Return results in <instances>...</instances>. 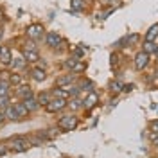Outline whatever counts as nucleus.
<instances>
[{"label":"nucleus","mask_w":158,"mask_h":158,"mask_svg":"<svg viewBox=\"0 0 158 158\" xmlns=\"http://www.w3.org/2000/svg\"><path fill=\"white\" fill-rule=\"evenodd\" d=\"M77 124H79V120L76 115H63V117L58 120V128L59 129H63V131H72V129H76L77 128Z\"/></svg>","instance_id":"1"},{"label":"nucleus","mask_w":158,"mask_h":158,"mask_svg":"<svg viewBox=\"0 0 158 158\" xmlns=\"http://www.w3.org/2000/svg\"><path fill=\"white\" fill-rule=\"evenodd\" d=\"M9 146H11V151H15V153H23V151H27L31 148V142L27 138L23 137H13L9 140Z\"/></svg>","instance_id":"2"},{"label":"nucleus","mask_w":158,"mask_h":158,"mask_svg":"<svg viewBox=\"0 0 158 158\" xmlns=\"http://www.w3.org/2000/svg\"><path fill=\"white\" fill-rule=\"evenodd\" d=\"M69 106L67 104V99H50V102L45 106V110L49 111V113H58L61 110H65Z\"/></svg>","instance_id":"3"},{"label":"nucleus","mask_w":158,"mask_h":158,"mask_svg":"<svg viewBox=\"0 0 158 158\" xmlns=\"http://www.w3.org/2000/svg\"><path fill=\"white\" fill-rule=\"evenodd\" d=\"M45 43L49 45L50 49H58L59 45L63 43V38H61V34L50 31V32H47V36H45Z\"/></svg>","instance_id":"4"},{"label":"nucleus","mask_w":158,"mask_h":158,"mask_svg":"<svg viewBox=\"0 0 158 158\" xmlns=\"http://www.w3.org/2000/svg\"><path fill=\"white\" fill-rule=\"evenodd\" d=\"M27 36H29L32 41L38 40V38H41V36H43V25H41V23L29 25V27H27Z\"/></svg>","instance_id":"5"},{"label":"nucleus","mask_w":158,"mask_h":158,"mask_svg":"<svg viewBox=\"0 0 158 158\" xmlns=\"http://www.w3.org/2000/svg\"><path fill=\"white\" fill-rule=\"evenodd\" d=\"M148 63H149V54L148 52H138L137 56H135V67H137L138 70H142V69H146L148 67Z\"/></svg>","instance_id":"6"},{"label":"nucleus","mask_w":158,"mask_h":158,"mask_svg":"<svg viewBox=\"0 0 158 158\" xmlns=\"http://www.w3.org/2000/svg\"><path fill=\"white\" fill-rule=\"evenodd\" d=\"M31 77L34 79V81H38V83H41V81L47 79V72H45L43 67H32L31 69Z\"/></svg>","instance_id":"7"},{"label":"nucleus","mask_w":158,"mask_h":158,"mask_svg":"<svg viewBox=\"0 0 158 158\" xmlns=\"http://www.w3.org/2000/svg\"><path fill=\"white\" fill-rule=\"evenodd\" d=\"M23 106L29 110V113H31V111H36V110L40 108V102H38V99L34 97V95H31V97L23 99Z\"/></svg>","instance_id":"8"},{"label":"nucleus","mask_w":158,"mask_h":158,"mask_svg":"<svg viewBox=\"0 0 158 158\" xmlns=\"http://www.w3.org/2000/svg\"><path fill=\"white\" fill-rule=\"evenodd\" d=\"M32 95V88H31L29 85H20L18 88H16V97L20 99H27Z\"/></svg>","instance_id":"9"},{"label":"nucleus","mask_w":158,"mask_h":158,"mask_svg":"<svg viewBox=\"0 0 158 158\" xmlns=\"http://www.w3.org/2000/svg\"><path fill=\"white\" fill-rule=\"evenodd\" d=\"M97 101H99V95L95 92H90L88 97L83 101V106H85V108H94V106L97 104Z\"/></svg>","instance_id":"10"},{"label":"nucleus","mask_w":158,"mask_h":158,"mask_svg":"<svg viewBox=\"0 0 158 158\" xmlns=\"http://www.w3.org/2000/svg\"><path fill=\"white\" fill-rule=\"evenodd\" d=\"M13 56H11V49L9 47H0V61L4 63V65H9Z\"/></svg>","instance_id":"11"},{"label":"nucleus","mask_w":158,"mask_h":158,"mask_svg":"<svg viewBox=\"0 0 158 158\" xmlns=\"http://www.w3.org/2000/svg\"><path fill=\"white\" fill-rule=\"evenodd\" d=\"M23 58H25V61H29V63H36L40 59V54L36 49L32 50H23Z\"/></svg>","instance_id":"12"},{"label":"nucleus","mask_w":158,"mask_h":158,"mask_svg":"<svg viewBox=\"0 0 158 158\" xmlns=\"http://www.w3.org/2000/svg\"><path fill=\"white\" fill-rule=\"evenodd\" d=\"M74 79H76L74 72H72V74H65V76H59L58 77V85L59 86H69V85H72Z\"/></svg>","instance_id":"13"},{"label":"nucleus","mask_w":158,"mask_h":158,"mask_svg":"<svg viewBox=\"0 0 158 158\" xmlns=\"http://www.w3.org/2000/svg\"><path fill=\"white\" fill-rule=\"evenodd\" d=\"M108 86H110V92H111V94H120V92H122V88H124V85H122L120 81H117V79L110 81Z\"/></svg>","instance_id":"14"},{"label":"nucleus","mask_w":158,"mask_h":158,"mask_svg":"<svg viewBox=\"0 0 158 158\" xmlns=\"http://www.w3.org/2000/svg\"><path fill=\"white\" fill-rule=\"evenodd\" d=\"M11 69L13 70H16V72H18V70H22L23 69V67H25V58H16V59H11Z\"/></svg>","instance_id":"15"},{"label":"nucleus","mask_w":158,"mask_h":158,"mask_svg":"<svg viewBox=\"0 0 158 158\" xmlns=\"http://www.w3.org/2000/svg\"><path fill=\"white\" fill-rule=\"evenodd\" d=\"M36 99H38L40 106H47L50 102V94L49 92H40L38 95H36Z\"/></svg>","instance_id":"16"},{"label":"nucleus","mask_w":158,"mask_h":158,"mask_svg":"<svg viewBox=\"0 0 158 158\" xmlns=\"http://www.w3.org/2000/svg\"><path fill=\"white\" fill-rule=\"evenodd\" d=\"M158 36V23H155V25H151L148 31V34H146V41H155Z\"/></svg>","instance_id":"17"},{"label":"nucleus","mask_w":158,"mask_h":158,"mask_svg":"<svg viewBox=\"0 0 158 158\" xmlns=\"http://www.w3.org/2000/svg\"><path fill=\"white\" fill-rule=\"evenodd\" d=\"M13 106H15V110H16V113H18L20 118H25L29 115V110L23 106V102H16V104H13Z\"/></svg>","instance_id":"18"},{"label":"nucleus","mask_w":158,"mask_h":158,"mask_svg":"<svg viewBox=\"0 0 158 158\" xmlns=\"http://www.w3.org/2000/svg\"><path fill=\"white\" fill-rule=\"evenodd\" d=\"M4 115H6V118H9V120H20V117H18V113H16V110H15V106H7L6 111H4Z\"/></svg>","instance_id":"19"},{"label":"nucleus","mask_w":158,"mask_h":158,"mask_svg":"<svg viewBox=\"0 0 158 158\" xmlns=\"http://www.w3.org/2000/svg\"><path fill=\"white\" fill-rule=\"evenodd\" d=\"M50 95H54L56 99H67V97H70V92L67 88L65 90H59V88H54L52 92H50Z\"/></svg>","instance_id":"20"},{"label":"nucleus","mask_w":158,"mask_h":158,"mask_svg":"<svg viewBox=\"0 0 158 158\" xmlns=\"http://www.w3.org/2000/svg\"><path fill=\"white\" fill-rule=\"evenodd\" d=\"M79 61H81V59H79L77 56H74V58H69V59H65V63H63V65H65V69H69V70H74V69H76V65H77Z\"/></svg>","instance_id":"21"},{"label":"nucleus","mask_w":158,"mask_h":158,"mask_svg":"<svg viewBox=\"0 0 158 158\" xmlns=\"http://www.w3.org/2000/svg\"><path fill=\"white\" fill-rule=\"evenodd\" d=\"M9 95V83L7 81H0V97Z\"/></svg>","instance_id":"22"},{"label":"nucleus","mask_w":158,"mask_h":158,"mask_svg":"<svg viewBox=\"0 0 158 158\" xmlns=\"http://www.w3.org/2000/svg\"><path fill=\"white\" fill-rule=\"evenodd\" d=\"M79 86H81V90H88V92H94V83H92V81H88V79H83Z\"/></svg>","instance_id":"23"},{"label":"nucleus","mask_w":158,"mask_h":158,"mask_svg":"<svg viewBox=\"0 0 158 158\" xmlns=\"http://www.w3.org/2000/svg\"><path fill=\"white\" fill-rule=\"evenodd\" d=\"M144 52H148V54L156 52V45H155V41H146V43H144Z\"/></svg>","instance_id":"24"},{"label":"nucleus","mask_w":158,"mask_h":158,"mask_svg":"<svg viewBox=\"0 0 158 158\" xmlns=\"http://www.w3.org/2000/svg\"><path fill=\"white\" fill-rule=\"evenodd\" d=\"M9 85H22V76H20V74H11Z\"/></svg>","instance_id":"25"},{"label":"nucleus","mask_w":158,"mask_h":158,"mask_svg":"<svg viewBox=\"0 0 158 158\" xmlns=\"http://www.w3.org/2000/svg\"><path fill=\"white\" fill-rule=\"evenodd\" d=\"M7 106H9V97H7V95L0 97V111H2V110H6Z\"/></svg>","instance_id":"26"},{"label":"nucleus","mask_w":158,"mask_h":158,"mask_svg":"<svg viewBox=\"0 0 158 158\" xmlns=\"http://www.w3.org/2000/svg\"><path fill=\"white\" fill-rule=\"evenodd\" d=\"M83 0H72V9H76V11H81L83 9Z\"/></svg>","instance_id":"27"},{"label":"nucleus","mask_w":158,"mask_h":158,"mask_svg":"<svg viewBox=\"0 0 158 158\" xmlns=\"http://www.w3.org/2000/svg\"><path fill=\"white\" fill-rule=\"evenodd\" d=\"M149 140H151V144H153V146H156V148H158V133L153 131V133L149 135Z\"/></svg>","instance_id":"28"},{"label":"nucleus","mask_w":158,"mask_h":158,"mask_svg":"<svg viewBox=\"0 0 158 158\" xmlns=\"http://www.w3.org/2000/svg\"><path fill=\"white\" fill-rule=\"evenodd\" d=\"M81 106H83V101H81V99H74V101H72V104H70V108H74V110L81 108Z\"/></svg>","instance_id":"29"},{"label":"nucleus","mask_w":158,"mask_h":158,"mask_svg":"<svg viewBox=\"0 0 158 158\" xmlns=\"http://www.w3.org/2000/svg\"><path fill=\"white\" fill-rule=\"evenodd\" d=\"M83 70H85V63H83V61H79L77 65H76V69L72 70V72H74V74H77V72H83Z\"/></svg>","instance_id":"30"},{"label":"nucleus","mask_w":158,"mask_h":158,"mask_svg":"<svg viewBox=\"0 0 158 158\" xmlns=\"http://www.w3.org/2000/svg\"><path fill=\"white\" fill-rule=\"evenodd\" d=\"M34 47H36L34 41H25V43H23V50H32Z\"/></svg>","instance_id":"31"},{"label":"nucleus","mask_w":158,"mask_h":158,"mask_svg":"<svg viewBox=\"0 0 158 158\" xmlns=\"http://www.w3.org/2000/svg\"><path fill=\"white\" fill-rule=\"evenodd\" d=\"M151 131H155V133H158V118H156V120H153V122H151Z\"/></svg>","instance_id":"32"},{"label":"nucleus","mask_w":158,"mask_h":158,"mask_svg":"<svg viewBox=\"0 0 158 158\" xmlns=\"http://www.w3.org/2000/svg\"><path fill=\"white\" fill-rule=\"evenodd\" d=\"M7 151H9V149L6 148V144H4V142H0V155H6Z\"/></svg>","instance_id":"33"},{"label":"nucleus","mask_w":158,"mask_h":158,"mask_svg":"<svg viewBox=\"0 0 158 158\" xmlns=\"http://www.w3.org/2000/svg\"><path fill=\"white\" fill-rule=\"evenodd\" d=\"M133 88H135L133 85H126V86H124V88H122V90H124V92H131V90H133Z\"/></svg>","instance_id":"34"},{"label":"nucleus","mask_w":158,"mask_h":158,"mask_svg":"<svg viewBox=\"0 0 158 158\" xmlns=\"http://www.w3.org/2000/svg\"><path fill=\"white\" fill-rule=\"evenodd\" d=\"M4 118H6V115H4V111H0V122H4Z\"/></svg>","instance_id":"35"},{"label":"nucleus","mask_w":158,"mask_h":158,"mask_svg":"<svg viewBox=\"0 0 158 158\" xmlns=\"http://www.w3.org/2000/svg\"><path fill=\"white\" fill-rule=\"evenodd\" d=\"M2 18H4V11L0 9V20H2Z\"/></svg>","instance_id":"36"},{"label":"nucleus","mask_w":158,"mask_h":158,"mask_svg":"<svg viewBox=\"0 0 158 158\" xmlns=\"http://www.w3.org/2000/svg\"><path fill=\"white\" fill-rule=\"evenodd\" d=\"M156 56H158V47H156Z\"/></svg>","instance_id":"37"},{"label":"nucleus","mask_w":158,"mask_h":158,"mask_svg":"<svg viewBox=\"0 0 158 158\" xmlns=\"http://www.w3.org/2000/svg\"><path fill=\"white\" fill-rule=\"evenodd\" d=\"M156 74H158V72H156Z\"/></svg>","instance_id":"38"}]
</instances>
